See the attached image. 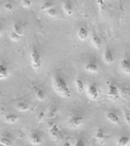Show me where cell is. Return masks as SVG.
<instances>
[{
    "mask_svg": "<svg viewBox=\"0 0 130 146\" xmlns=\"http://www.w3.org/2000/svg\"><path fill=\"white\" fill-rule=\"evenodd\" d=\"M52 88L59 96L62 98H69L71 96L70 89L63 78L56 75L52 78Z\"/></svg>",
    "mask_w": 130,
    "mask_h": 146,
    "instance_id": "6da1fadb",
    "label": "cell"
},
{
    "mask_svg": "<svg viewBox=\"0 0 130 146\" xmlns=\"http://www.w3.org/2000/svg\"><path fill=\"white\" fill-rule=\"evenodd\" d=\"M31 60L32 67L34 70H38L42 65V59L38 50L36 48H34L31 52Z\"/></svg>",
    "mask_w": 130,
    "mask_h": 146,
    "instance_id": "7a4b0ae2",
    "label": "cell"
},
{
    "mask_svg": "<svg viewBox=\"0 0 130 146\" xmlns=\"http://www.w3.org/2000/svg\"><path fill=\"white\" fill-rule=\"evenodd\" d=\"M107 97L112 100L116 101L120 98V95H119V91L117 87L113 83L109 84L108 87H107Z\"/></svg>",
    "mask_w": 130,
    "mask_h": 146,
    "instance_id": "3957f363",
    "label": "cell"
},
{
    "mask_svg": "<svg viewBox=\"0 0 130 146\" xmlns=\"http://www.w3.org/2000/svg\"><path fill=\"white\" fill-rule=\"evenodd\" d=\"M86 93L88 98L90 100H97L99 97V92L98 89L94 84H89L87 87Z\"/></svg>",
    "mask_w": 130,
    "mask_h": 146,
    "instance_id": "277c9868",
    "label": "cell"
},
{
    "mask_svg": "<svg viewBox=\"0 0 130 146\" xmlns=\"http://www.w3.org/2000/svg\"><path fill=\"white\" fill-rule=\"evenodd\" d=\"M84 123V118L79 115L72 116L68 121V126L71 129H78Z\"/></svg>",
    "mask_w": 130,
    "mask_h": 146,
    "instance_id": "5b68a950",
    "label": "cell"
},
{
    "mask_svg": "<svg viewBox=\"0 0 130 146\" xmlns=\"http://www.w3.org/2000/svg\"><path fill=\"white\" fill-rule=\"evenodd\" d=\"M49 134H50V138L53 141H57L62 138V132L59 126L56 124H53L51 125L49 129Z\"/></svg>",
    "mask_w": 130,
    "mask_h": 146,
    "instance_id": "8992f818",
    "label": "cell"
},
{
    "mask_svg": "<svg viewBox=\"0 0 130 146\" xmlns=\"http://www.w3.org/2000/svg\"><path fill=\"white\" fill-rule=\"evenodd\" d=\"M103 60L106 63L110 64L113 63L114 61V56L112 52V50L109 47H107L103 52Z\"/></svg>",
    "mask_w": 130,
    "mask_h": 146,
    "instance_id": "52a82bcc",
    "label": "cell"
},
{
    "mask_svg": "<svg viewBox=\"0 0 130 146\" xmlns=\"http://www.w3.org/2000/svg\"><path fill=\"white\" fill-rule=\"evenodd\" d=\"M120 68L126 75H130V59L124 58L120 62Z\"/></svg>",
    "mask_w": 130,
    "mask_h": 146,
    "instance_id": "ba28073f",
    "label": "cell"
},
{
    "mask_svg": "<svg viewBox=\"0 0 130 146\" xmlns=\"http://www.w3.org/2000/svg\"><path fill=\"white\" fill-rule=\"evenodd\" d=\"M30 142L34 145H40L42 143V139L37 133H31L30 135Z\"/></svg>",
    "mask_w": 130,
    "mask_h": 146,
    "instance_id": "9c48e42d",
    "label": "cell"
},
{
    "mask_svg": "<svg viewBox=\"0 0 130 146\" xmlns=\"http://www.w3.org/2000/svg\"><path fill=\"white\" fill-rule=\"evenodd\" d=\"M88 31L85 27H80L77 32V36L80 40H85L88 37Z\"/></svg>",
    "mask_w": 130,
    "mask_h": 146,
    "instance_id": "30bf717a",
    "label": "cell"
},
{
    "mask_svg": "<svg viewBox=\"0 0 130 146\" xmlns=\"http://www.w3.org/2000/svg\"><path fill=\"white\" fill-rule=\"evenodd\" d=\"M84 69L88 72L95 73L98 72L99 70V67L96 63L94 62H88V63L84 66Z\"/></svg>",
    "mask_w": 130,
    "mask_h": 146,
    "instance_id": "8fae6325",
    "label": "cell"
},
{
    "mask_svg": "<svg viewBox=\"0 0 130 146\" xmlns=\"http://www.w3.org/2000/svg\"><path fill=\"white\" fill-rule=\"evenodd\" d=\"M106 116H107V119H108L110 123H113V124H117V123L119 122V116H117L115 113H113V112H107V114H106Z\"/></svg>",
    "mask_w": 130,
    "mask_h": 146,
    "instance_id": "7c38bea8",
    "label": "cell"
},
{
    "mask_svg": "<svg viewBox=\"0 0 130 146\" xmlns=\"http://www.w3.org/2000/svg\"><path fill=\"white\" fill-rule=\"evenodd\" d=\"M91 43L92 45L96 48V49H100L102 45V40L99 36H98L97 34H94L92 37H91Z\"/></svg>",
    "mask_w": 130,
    "mask_h": 146,
    "instance_id": "4fadbf2b",
    "label": "cell"
},
{
    "mask_svg": "<svg viewBox=\"0 0 130 146\" xmlns=\"http://www.w3.org/2000/svg\"><path fill=\"white\" fill-rule=\"evenodd\" d=\"M130 143V138L126 135L121 136L116 141V146H128Z\"/></svg>",
    "mask_w": 130,
    "mask_h": 146,
    "instance_id": "5bb4252c",
    "label": "cell"
},
{
    "mask_svg": "<svg viewBox=\"0 0 130 146\" xmlns=\"http://www.w3.org/2000/svg\"><path fill=\"white\" fill-rule=\"evenodd\" d=\"M9 75V69L6 66L0 62V80L5 79Z\"/></svg>",
    "mask_w": 130,
    "mask_h": 146,
    "instance_id": "9a60e30c",
    "label": "cell"
},
{
    "mask_svg": "<svg viewBox=\"0 0 130 146\" xmlns=\"http://www.w3.org/2000/svg\"><path fill=\"white\" fill-rule=\"evenodd\" d=\"M62 9L66 15L70 16L73 14V7L69 2H64L62 5Z\"/></svg>",
    "mask_w": 130,
    "mask_h": 146,
    "instance_id": "2e32d148",
    "label": "cell"
},
{
    "mask_svg": "<svg viewBox=\"0 0 130 146\" xmlns=\"http://www.w3.org/2000/svg\"><path fill=\"white\" fill-rule=\"evenodd\" d=\"M5 120L8 123H15L18 120V116L16 114H8L5 117Z\"/></svg>",
    "mask_w": 130,
    "mask_h": 146,
    "instance_id": "e0dca14e",
    "label": "cell"
},
{
    "mask_svg": "<svg viewBox=\"0 0 130 146\" xmlns=\"http://www.w3.org/2000/svg\"><path fill=\"white\" fill-rule=\"evenodd\" d=\"M29 108H30L29 105L27 104H26V103H24V102L18 103V104L16 105V109L20 112L27 111V110H29Z\"/></svg>",
    "mask_w": 130,
    "mask_h": 146,
    "instance_id": "ac0fdd59",
    "label": "cell"
},
{
    "mask_svg": "<svg viewBox=\"0 0 130 146\" xmlns=\"http://www.w3.org/2000/svg\"><path fill=\"white\" fill-rule=\"evenodd\" d=\"M35 94H36V98L39 100H43L46 98V94L44 93V91L42 89L39 88H36V89H35Z\"/></svg>",
    "mask_w": 130,
    "mask_h": 146,
    "instance_id": "d6986e66",
    "label": "cell"
},
{
    "mask_svg": "<svg viewBox=\"0 0 130 146\" xmlns=\"http://www.w3.org/2000/svg\"><path fill=\"white\" fill-rule=\"evenodd\" d=\"M75 85H76V88H77L78 91L79 93H82L84 90V82H82V79L80 78H77L75 81Z\"/></svg>",
    "mask_w": 130,
    "mask_h": 146,
    "instance_id": "ffe728a7",
    "label": "cell"
},
{
    "mask_svg": "<svg viewBox=\"0 0 130 146\" xmlns=\"http://www.w3.org/2000/svg\"><path fill=\"white\" fill-rule=\"evenodd\" d=\"M13 31L20 36L23 35V28L21 25L19 24H15L13 25Z\"/></svg>",
    "mask_w": 130,
    "mask_h": 146,
    "instance_id": "44dd1931",
    "label": "cell"
},
{
    "mask_svg": "<svg viewBox=\"0 0 130 146\" xmlns=\"http://www.w3.org/2000/svg\"><path fill=\"white\" fill-rule=\"evenodd\" d=\"M0 145L3 146H13V144L9 139L6 137H1L0 138Z\"/></svg>",
    "mask_w": 130,
    "mask_h": 146,
    "instance_id": "7402d4cb",
    "label": "cell"
},
{
    "mask_svg": "<svg viewBox=\"0 0 130 146\" xmlns=\"http://www.w3.org/2000/svg\"><path fill=\"white\" fill-rule=\"evenodd\" d=\"M53 6V2H46L43 4H42L40 8L41 11H47L50 9L52 8Z\"/></svg>",
    "mask_w": 130,
    "mask_h": 146,
    "instance_id": "603a6c76",
    "label": "cell"
},
{
    "mask_svg": "<svg viewBox=\"0 0 130 146\" xmlns=\"http://www.w3.org/2000/svg\"><path fill=\"white\" fill-rule=\"evenodd\" d=\"M95 139L98 141H102L104 139V133L103 132L102 129H99L97 130V132L95 133Z\"/></svg>",
    "mask_w": 130,
    "mask_h": 146,
    "instance_id": "cb8c5ba5",
    "label": "cell"
},
{
    "mask_svg": "<svg viewBox=\"0 0 130 146\" xmlns=\"http://www.w3.org/2000/svg\"><path fill=\"white\" fill-rule=\"evenodd\" d=\"M9 37L11 39V40L14 41V42H16V41H18L20 40L21 36L19 35H18L17 34H15L14 31H11L9 34Z\"/></svg>",
    "mask_w": 130,
    "mask_h": 146,
    "instance_id": "d4e9b609",
    "label": "cell"
},
{
    "mask_svg": "<svg viewBox=\"0 0 130 146\" xmlns=\"http://www.w3.org/2000/svg\"><path fill=\"white\" fill-rule=\"evenodd\" d=\"M46 13H47L48 15L50 16V17H56V16L57 11L56 10V9H54V8H51V9H50L49 10L46 11Z\"/></svg>",
    "mask_w": 130,
    "mask_h": 146,
    "instance_id": "484cf974",
    "label": "cell"
},
{
    "mask_svg": "<svg viewBox=\"0 0 130 146\" xmlns=\"http://www.w3.org/2000/svg\"><path fill=\"white\" fill-rule=\"evenodd\" d=\"M21 3L22 7H24L25 9H28V8H30V7L32 5V2H31V1H28V0H24V1H22Z\"/></svg>",
    "mask_w": 130,
    "mask_h": 146,
    "instance_id": "4316f807",
    "label": "cell"
},
{
    "mask_svg": "<svg viewBox=\"0 0 130 146\" xmlns=\"http://www.w3.org/2000/svg\"><path fill=\"white\" fill-rule=\"evenodd\" d=\"M73 146H85V143L83 141V139H78L76 140V141H75Z\"/></svg>",
    "mask_w": 130,
    "mask_h": 146,
    "instance_id": "83f0119b",
    "label": "cell"
},
{
    "mask_svg": "<svg viewBox=\"0 0 130 146\" xmlns=\"http://www.w3.org/2000/svg\"><path fill=\"white\" fill-rule=\"evenodd\" d=\"M4 8L6 9L7 11H11L13 9V5L10 3V2H8L6 4H5L4 5Z\"/></svg>",
    "mask_w": 130,
    "mask_h": 146,
    "instance_id": "f1b7e54d",
    "label": "cell"
},
{
    "mask_svg": "<svg viewBox=\"0 0 130 146\" xmlns=\"http://www.w3.org/2000/svg\"><path fill=\"white\" fill-rule=\"evenodd\" d=\"M44 112H40V113L38 114V116H37V117H36V119H37V121L38 122H40V121H42V119H43V117H44Z\"/></svg>",
    "mask_w": 130,
    "mask_h": 146,
    "instance_id": "f546056e",
    "label": "cell"
},
{
    "mask_svg": "<svg viewBox=\"0 0 130 146\" xmlns=\"http://www.w3.org/2000/svg\"><path fill=\"white\" fill-rule=\"evenodd\" d=\"M63 146H71V144L69 142H66V143H64Z\"/></svg>",
    "mask_w": 130,
    "mask_h": 146,
    "instance_id": "4dcf8cb0",
    "label": "cell"
},
{
    "mask_svg": "<svg viewBox=\"0 0 130 146\" xmlns=\"http://www.w3.org/2000/svg\"><path fill=\"white\" fill-rule=\"evenodd\" d=\"M2 36V31H1V29H0V37Z\"/></svg>",
    "mask_w": 130,
    "mask_h": 146,
    "instance_id": "1f68e13d",
    "label": "cell"
},
{
    "mask_svg": "<svg viewBox=\"0 0 130 146\" xmlns=\"http://www.w3.org/2000/svg\"><path fill=\"white\" fill-rule=\"evenodd\" d=\"M0 146H3V145H0Z\"/></svg>",
    "mask_w": 130,
    "mask_h": 146,
    "instance_id": "d6a6232c",
    "label": "cell"
}]
</instances>
